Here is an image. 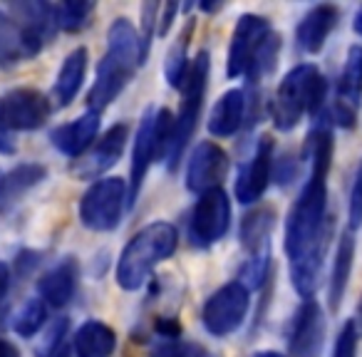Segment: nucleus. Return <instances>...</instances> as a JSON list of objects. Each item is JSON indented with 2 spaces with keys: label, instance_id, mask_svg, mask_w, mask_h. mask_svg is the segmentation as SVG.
Returning <instances> with one entry per match:
<instances>
[{
  "label": "nucleus",
  "instance_id": "nucleus-23",
  "mask_svg": "<svg viewBox=\"0 0 362 357\" xmlns=\"http://www.w3.org/2000/svg\"><path fill=\"white\" fill-rule=\"evenodd\" d=\"M47 179V169L42 164H21L3 176V189H0V209H8L25 197L30 189Z\"/></svg>",
  "mask_w": 362,
  "mask_h": 357
},
{
  "label": "nucleus",
  "instance_id": "nucleus-43",
  "mask_svg": "<svg viewBox=\"0 0 362 357\" xmlns=\"http://www.w3.org/2000/svg\"><path fill=\"white\" fill-rule=\"evenodd\" d=\"M352 28H355V33L362 37V6L357 8V13H355V21H352Z\"/></svg>",
  "mask_w": 362,
  "mask_h": 357
},
{
  "label": "nucleus",
  "instance_id": "nucleus-10",
  "mask_svg": "<svg viewBox=\"0 0 362 357\" xmlns=\"http://www.w3.org/2000/svg\"><path fill=\"white\" fill-rule=\"evenodd\" d=\"M228 174V154L216 141H199L194 146L187 164V179L184 187L192 194H206L221 189V182Z\"/></svg>",
  "mask_w": 362,
  "mask_h": 357
},
{
  "label": "nucleus",
  "instance_id": "nucleus-11",
  "mask_svg": "<svg viewBox=\"0 0 362 357\" xmlns=\"http://www.w3.org/2000/svg\"><path fill=\"white\" fill-rule=\"evenodd\" d=\"M127 139H129V127L124 122L112 124L92 149H87L80 159H75L72 174L77 179H100L102 174H107L122 159V154L127 149Z\"/></svg>",
  "mask_w": 362,
  "mask_h": 357
},
{
  "label": "nucleus",
  "instance_id": "nucleus-35",
  "mask_svg": "<svg viewBox=\"0 0 362 357\" xmlns=\"http://www.w3.org/2000/svg\"><path fill=\"white\" fill-rule=\"evenodd\" d=\"M156 11H159V6L156 3H146V6H141V45H144V50L149 52V45H151V37H154L156 33Z\"/></svg>",
  "mask_w": 362,
  "mask_h": 357
},
{
  "label": "nucleus",
  "instance_id": "nucleus-18",
  "mask_svg": "<svg viewBox=\"0 0 362 357\" xmlns=\"http://www.w3.org/2000/svg\"><path fill=\"white\" fill-rule=\"evenodd\" d=\"M77 278H80V266L72 256L62 258L55 268L45 273L37 283V293L45 305L52 308H65L72 300L77 291Z\"/></svg>",
  "mask_w": 362,
  "mask_h": 357
},
{
  "label": "nucleus",
  "instance_id": "nucleus-6",
  "mask_svg": "<svg viewBox=\"0 0 362 357\" xmlns=\"http://www.w3.org/2000/svg\"><path fill=\"white\" fill-rule=\"evenodd\" d=\"M127 206V182L119 176L97 179L80 201V221L85 228L97 233L115 231Z\"/></svg>",
  "mask_w": 362,
  "mask_h": 357
},
{
  "label": "nucleus",
  "instance_id": "nucleus-41",
  "mask_svg": "<svg viewBox=\"0 0 362 357\" xmlns=\"http://www.w3.org/2000/svg\"><path fill=\"white\" fill-rule=\"evenodd\" d=\"M0 357H21V350H18L11 340H3V337H0Z\"/></svg>",
  "mask_w": 362,
  "mask_h": 357
},
{
  "label": "nucleus",
  "instance_id": "nucleus-37",
  "mask_svg": "<svg viewBox=\"0 0 362 357\" xmlns=\"http://www.w3.org/2000/svg\"><path fill=\"white\" fill-rule=\"evenodd\" d=\"M37 263H40V256H37L35 251H21V253H18L16 266H18V273H21V276L33 273V268H35Z\"/></svg>",
  "mask_w": 362,
  "mask_h": 357
},
{
  "label": "nucleus",
  "instance_id": "nucleus-1",
  "mask_svg": "<svg viewBox=\"0 0 362 357\" xmlns=\"http://www.w3.org/2000/svg\"><path fill=\"white\" fill-rule=\"evenodd\" d=\"M149 52L141 45L139 30L127 18H117L107 30V52L97 65V77L87 95L90 112L100 115L112 105L132 82L134 72L146 62Z\"/></svg>",
  "mask_w": 362,
  "mask_h": 357
},
{
  "label": "nucleus",
  "instance_id": "nucleus-27",
  "mask_svg": "<svg viewBox=\"0 0 362 357\" xmlns=\"http://www.w3.org/2000/svg\"><path fill=\"white\" fill-rule=\"evenodd\" d=\"M192 33H194V21H189L184 25V30L179 33L176 42L171 45L169 55L164 62V77L174 90H181L184 85V77L189 72V42H192Z\"/></svg>",
  "mask_w": 362,
  "mask_h": 357
},
{
  "label": "nucleus",
  "instance_id": "nucleus-7",
  "mask_svg": "<svg viewBox=\"0 0 362 357\" xmlns=\"http://www.w3.org/2000/svg\"><path fill=\"white\" fill-rule=\"evenodd\" d=\"M251 308V291L241 281H231L211 293L202 308V322L209 335L228 337L243 325Z\"/></svg>",
  "mask_w": 362,
  "mask_h": 357
},
{
  "label": "nucleus",
  "instance_id": "nucleus-2",
  "mask_svg": "<svg viewBox=\"0 0 362 357\" xmlns=\"http://www.w3.org/2000/svg\"><path fill=\"white\" fill-rule=\"evenodd\" d=\"M179 248V231L166 221H154L136 231L122 248L117 261V286L122 291H139L159 263L169 261Z\"/></svg>",
  "mask_w": 362,
  "mask_h": 357
},
{
  "label": "nucleus",
  "instance_id": "nucleus-32",
  "mask_svg": "<svg viewBox=\"0 0 362 357\" xmlns=\"http://www.w3.org/2000/svg\"><path fill=\"white\" fill-rule=\"evenodd\" d=\"M171 139H174V115L169 110H156L154 112V151L156 159H164L171 149Z\"/></svg>",
  "mask_w": 362,
  "mask_h": 357
},
{
  "label": "nucleus",
  "instance_id": "nucleus-9",
  "mask_svg": "<svg viewBox=\"0 0 362 357\" xmlns=\"http://www.w3.org/2000/svg\"><path fill=\"white\" fill-rule=\"evenodd\" d=\"M52 102L35 87H16L0 97V119L11 131H35L50 119Z\"/></svg>",
  "mask_w": 362,
  "mask_h": 357
},
{
  "label": "nucleus",
  "instance_id": "nucleus-15",
  "mask_svg": "<svg viewBox=\"0 0 362 357\" xmlns=\"http://www.w3.org/2000/svg\"><path fill=\"white\" fill-rule=\"evenodd\" d=\"M156 159L154 151V110H146L139 119L134 134V146H132V169H129V184H127V209L134 206L136 197H139L144 179L149 174L151 164Z\"/></svg>",
  "mask_w": 362,
  "mask_h": 357
},
{
  "label": "nucleus",
  "instance_id": "nucleus-25",
  "mask_svg": "<svg viewBox=\"0 0 362 357\" xmlns=\"http://www.w3.org/2000/svg\"><path fill=\"white\" fill-rule=\"evenodd\" d=\"M271 228H273V211L258 209L251 211L241 223V243L248 251V258L271 256Z\"/></svg>",
  "mask_w": 362,
  "mask_h": 357
},
{
  "label": "nucleus",
  "instance_id": "nucleus-38",
  "mask_svg": "<svg viewBox=\"0 0 362 357\" xmlns=\"http://www.w3.org/2000/svg\"><path fill=\"white\" fill-rule=\"evenodd\" d=\"M156 332H159V337H166V340L171 342L181 335V327L176 320H159L156 322Z\"/></svg>",
  "mask_w": 362,
  "mask_h": 357
},
{
  "label": "nucleus",
  "instance_id": "nucleus-12",
  "mask_svg": "<svg viewBox=\"0 0 362 357\" xmlns=\"http://www.w3.org/2000/svg\"><path fill=\"white\" fill-rule=\"evenodd\" d=\"M325 312L315 298L303 300L288 332V350L291 357H320L325 345Z\"/></svg>",
  "mask_w": 362,
  "mask_h": 357
},
{
  "label": "nucleus",
  "instance_id": "nucleus-30",
  "mask_svg": "<svg viewBox=\"0 0 362 357\" xmlns=\"http://www.w3.org/2000/svg\"><path fill=\"white\" fill-rule=\"evenodd\" d=\"M92 13H95V3H87V0H67L62 6H55L57 28L65 33H80L82 28L90 25Z\"/></svg>",
  "mask_w": 362,
  "mask_h": 357
},
{
  "label": "nucleus",
  "instance_id": "nucleus-42",
  "mask_svg": "<svg viewBox=\"0 0 362 357\" xmlns=\"http://www.w3.org/2000/svg\"><path fill=\"white\" fill-rule=\"evenodd\" d=\"M352 325H355L357 335L362 337V298H360V303H357V308H355V317H352Z\"/></svg>",
  "mask_w": 362,
  "mask_h": 357
},
{
  "label": "nucleus",
  "instance_id": "nucleus-39",
  "mask_svg": "<svg viewBox=\"0 0 362 357\" xmlns=\"http://www.w3.org/2000/svg\"><path fill=\"white\" fill-rule=\"evenodd\" d=\"M11 281H13V276H11V268H8V263H3V261H0V303L6 300L8 291H11Z\"/></svg>",
  "mask_w": 362,
  "mask_h": 357
},
{
  "label": "nucleus",
  "instance_id": "nucleus-21",
  "mask_svg": "<svg viewBox=\"0 0 362 357\" xmlns=\"http://www.w3.org/2000/svg\"><path fill=\"white\" fill-rule=\"evenodd\" d=\"M117 347V332L102 320H87L75 332L77 357H112Z\"/></svg>",
  "mask_w": 362,
  "mask_h": 357
},
{
  "label": "nucleus",
  "instance_id": "nucleus-14",
  "mask_svg": "<svg viewBox=\"0 0 362 357\" xmlns=\"http://www.w3.org/2000/svg\"><path fill=\"white\" fill-rule=\"evenodd\" d=\"M273 176V139L261 136L248 164H243L236 179V199L241 204H256L266 194Z\"/></svg>",
  "mask_w": 362,
  "mask_h": 357
},
{
  "label": "nucleus",
  "instance_id": "nucleus-17",
  "mask_svg": "<svg viewBox=\"0 0 362 357\" xmlns=\"http://www.w3.org/2000/svg\"><path fill=\"white\" fill-rule=\"evenodd\" d=\"M337 21H340V11L335 6H313L296 28V40L300 50L308 55H317L325 47L330 33L335 30Z\"/></svg>",
  "mask_w": 362,
  "mask_h": 357
},
{
  "label": "nucleus",
  "instance_id": "nucleus-4",
  "mask_svg": "<svg viewBox=\"0 0 362 357\" xmlns=\"http://www.w3.org/2000/svg\"><path fill=\"white\" fill-rule=\"evenodd\" d=\"M327 100V80L313 62L296 65L278 85L271 102V119L276 129L291 131L305 115L317 117Z\"/></svg>",
  "mask_w": 362,
  "mask_h": 357
},
{
  "label": "nucleus",
  "instance_id": "nucleus-29",
  "mask_svg": "<svg viewBox=\"0 0 362 357\" xmlns=\"http://www.w3.org/2000/svg\"><path fill=\"white\" fill-rule=\"evenodd\" d=\"M47 322V305L40 298H30L23 303V308L13 317V330L21 337H33L45 327Z\"/></svg>",
  "mask_w": 362,
  "mask_h": 357
},
{
  "label": "nucleus",
  "instance_id": "nucleus-40",
  "mask_svg": "<svg viewBox=\"0 0 362 357\" xmlns=\"http://www.w3.org/2000/svg\"><path fill=\"white\" fill-rule=\"evenodd\" d=\"M181 357H218V355L211 350H206V347H202V345H189V347L181 350Z\"/></svg>",
  "mask_w": 362,
  "mask_h": 357
},
{
  "label": "nucleus",
  "instance_id": "nucleus-20",
  "mask_svg": "<svg viewBox=\"0 0 362 357\" xmlns=\"http://www.w3.org/2000/svg\"><path fill=\"white\" fill-rule=\"evenodd\" d=\"M87 60H90L87 47H75V50L62 60L55 87H52V100L57 102V107L72 105L77 92L82 90V82H85V72H87Z\"/></svg>",
  "mask_w": 362,
  "mask_h": 357
},
{
  "label": "nucleus",
  "instance_id": "nucleus-33",
  "mask_svg": "<svg viewBox=\"0 0 362 357\" xmlns=\"http://www.w3.org/2000/svg\"><path fill=\"white\" fill-rule=\"evenodd\" d=\"M347 226L350 231H357L362 226V161L357 166L355 182H352L350 204H347Z\"/></svg>",
  "mask_w": 362,
  "mask_h": 357
},
{
  "label": "nucleus",
  "instance_id": "nucleus-8",
  "mask_svg": "<svg viewBox=\"0 0 362 357\" xmlns=\"http://www.w3.org/2000/svg\"><path fill=\"white\" fill-rule=\"evenodd\" d=\"M231 226V199L223 189H214L199 197L189 218V238L194 246L209 248L218 243Z\"/></svg>",
  "mask_w": 362,
  "mask_h": 357
},
{
  "label": "nucleus",
  "instance_id": "nucleus-5",
  "mask_svg": "<svg viewBox=\"0 0 362 357\" xmlns=\"http://www.w3.org/2000/svg\"><path fill=\"white\" fill-rule=\"evenodd\" d=\"M209 72H211V55H209V50H202L192 60L187 77H184V85H181V105L174 117V139H171V149L166 154L169 171H174L179 166L181 156L187 151V144L192 141L194 131H197L209 87Z\"/></svg>",
  "mask_w": 362,
  "mask_h": 357
},
{
  "label": "nucleus",
  "instance_id": "nucleus-36",
  "mask_svg": "<svg viewBox=\"0 0 362 357\" xmlns=\"http://www.w3.org/2000/svg\"><path fill=\"white\" fill-rule=\"evenodd\" d=\"M176 11H179V6H176V3H166V6H161V18L156 21V23H159V28H156V35L164 37L166 33L171 30V23H174Z\"/></svg>",
  "mask_w": 362,
  "mask_h": 357
},
{
  "label": "nucleus",
  "instance_id": "nucleus-44",
  "mask_svg": "<svg viewBox=\"0 0 362 357\" xmlns=\"http://www.w3.org/2000/svg\"><path fill=\"white\" fill-rule=\"evenodd\" d=\"M251 357H288V355H283V352H278V350H258V352H253Z\"/></svg>",
  "mask_w": 362,
  "mask_h": 357
},
{
  "label": "nucleus",
  "instance_id": "nucleus-19",
  "mask_svg": "<svg viewBox=\"0 0 362 357\" xmlns=\"http://www.w3.org/2000/svg\"><path fill=\"white\" fill-rule=\"evenodd\" d=\"M246 119V92L243 90H228L214 105L209 115V131L214 136H233L243 127Z\"/></svg>",
  "mask_w": 362,
  "mask_h": 357
},
{
  "label": "nucleus",
  "instance_id": "nucleus-26",
  "mask_svg": "<svg viewBox=\"0 0 362 357\" xmlns=\"http://www.w3.org/2000/svg\"><path fill=\"white\" fill-rule=\"evenodd\" d=\"M28 57H30V52H28L21 25H18L13 16L0 11V67L18 65L21 60H28Z\"/></svg>",
  "mask_w": 362,
  "mask_h": 357
},
{
  "label": "nucleus",
  "instance_id": "nucleus-13",
  "mask_svg": "<svg viewBox=\"0 0 362 357\" xmlns=\"http://www.w3.org/2000/svg\"><path fill=\"white\" fill-rule=\"evenodd\" d=\"M271 33L273 30H271L268 18L256 16V13H246V16L238 18L236 28H233L231 47H228V60H226V72L231 80L246 75L258 45H261Z\"/></svg>",
  "mask_w": 362,
  "mask_h": 357
},
{
  "label": "nucleus",
  "instance_id": "nucleus-22",
  "mask_svg": "<svg viewBox=\"0 0 362 357\" xmlns=\"http://www.w3.org/2000/svg\"><path fill=\"white\" fill-rule=\"evenodd\" d=\"M352 263H355V236H352V231H347V233H342L340 241H337L335 261H332L330 291H327L332 310H337L342 298H345L347 283H350V276H352Z\"/></svg>",
  "mask_w": 362,
  "mask_h": 357
},
{
  "label": "nucleus",
  "instance_id": "nucleus-45",
  "mask_svg": "<svg viewBox=\"0 0 362 357\" xmlns=\"http://www.w3.org/2000/svg\"><path fill=\"white\" fill-rule=\"evenodd\" d=\"M199 8H202L204 13H218L223 6H221V3H202V6H199Z\"/></svg>",
  "mask_w": 362,
  "mask_h": 357
},
{
  "label": "nucleus",
  "instance_id": "nucleus-16",
  "mask_svg": "<svg viewBox=\"0 0 362 357\" xmlns=\"http://www.w3.org/2000/svg\"><path fill=\"white\" fill-rule=\"evenodd\" d=\"M97 134H100V115L87 110L77 119L52 129L50 141L60 154L70 156V159H80L92 146V141L97 139Z\"/></svg>",
  "mask_w": 362,
  "mask_h": 357
},
{
  "label": "nucleus",
  "instance_id": "nucleus-46",
  "mask_svg": "<svg viewBox=\"0 0 362 357\" xmlns=\"http://www.w3.org/2000/svg\"><path fill=\"white\" fill-rule=\"evenodd\" d=\"M3 176H6V174H3V171H0V189H3Z\"/></svg>",
  "mask_w": 362,
  "mask_h": 357
},
{
  "label": "nucleus",
  "instance_id": "nucleus-28",
  "mask_svg": "<svg viewBox=\"0 0 362 357\" xmlns=\"http://www.w3.org/2000/svg\"><path fill=\"white\" fill-rule=\"evenodd\" d=\"M278 55H281V35H278V33H271V35L258 45L256 55H253L251 65H248V70L243 77H246L251 85H258L263 77H268L273 70H276Z\"/></svg>",
  "mask_w": 362,
  "mask_h": 357
},
{
  "label": "nucleus",
  "instance_id": "nucleus-31",
  "mask_svg": "<svg viewBox=\"0 0 362 357\" xmlns=\"http://www.w3.org/2000/svg\"><path fill=\"white\" fill-rule=\"evenodd\" d=\"M67 330H70V320L67 317H55L50 325L45 327L42 337L35 345V355L37 357H57L62 352V345H65Z\"/></svg>",
  "mask_w": 362,
  "mask_h": 357
},
{
  "label": "nucleus",
  "instance_id": "nucleus-34",
  "mask_svg": "<svg viewBox=\"0 0 362 357\" xmlns=\"http://www.w3.org/2000/svg\"><path fill=\"white\" fill-rule=\"evenodd\" d=\"M357 342H360V335H357L352 320H347L345 325L340 327V332H337L332 357H357Z\"/></svg>",
  "mask_w": 362,
  "mask_h": 357
},
{
  "label": "nucleus",
  "instance_id": "nucleus-24",
  "mask_svg": "<svg viewBox=\"0 0 362 357\" xmlns=\"http://www.w3.org/2000/svg\"><path fill=\"white\" fill-rule=\"evenodd\" d=\"M337 105L357 112L362 105V47L352 45L337 82Z\"/></svg>",
  "mask_w": 362,
  "mask_h": 357
},
{
  "label": "nucleus",
  "instance_id": "nucleus-3",
  "mask_svg": "<svg viewBox=\"0 0 362 357\" xmlns=\"http://www.w3.org/2000/svg\"><path fill=\"white\" fill-rule=\"evenodd\" d=\"M330 233L332 223L327 221V176L310 171L300 197L296 199L286 218L283 246H286L288 261H296Z\"/></svg>",
  "mask_w": 362,
  "mask_h": 357
}]
</instances>
